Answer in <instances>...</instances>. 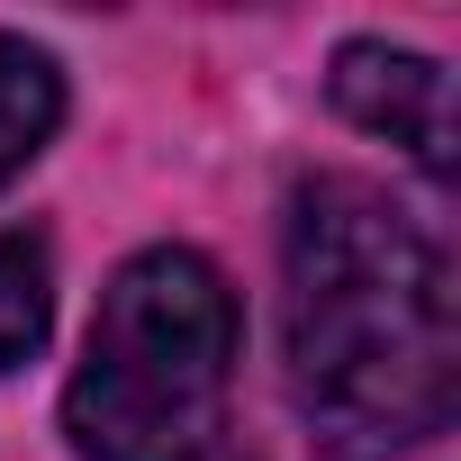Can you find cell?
<instances>
[{
    "mask_svg": "<svg viewBox=\"0 0 461 461\" xmlns=\"http://www.w3.org/2000/svg\"><path fill=\"white\" fill-rule=\"evenodd\" d=\"M236 371V290L190 245H145L100 290L64 434L82 461H199Z\"/></svg>",
    "mask_w": 461,
    "mask_h": 461,
    "instance_id": "7a4b0ae2",
    "label": "cell"
},
{
    "mask_svg": "<svg viewBox=\"0 0 461 461\" xmlns=\"http://www.w3.org/2000/svg\"><path fill=\"white\" fill-rule=\"evenodd\" d=\"M281 353L335 461H398L452 425L461 326L434 236L371 181L317 172L281 226Z\"/></svg>",
    "mask_w": 461,
    "mask_h": 461,
    "instance_id": "6da1fadb",
    "label": "cell"
},
{
    "mask_svg": "<svg viewBox=\"0 0 461 461\" xmlns=\"http://www.w3.org/2000/svg\"><path fill=\"white\" fill-rule=\"evenodd\" d=\"M46 326H55V263L28 226H0V380L46 353Z\"/></svg>",
    "mask_w": 461,
    "mask_h": 461,
    "instance_id": "5b68a950",
    "label": "cell"
},
{
    "mask_svg": "<svg viewBox=\"0 0 461 461\" xmlns=\"http://www.w3.org/2000/svg\"><path fill=\"white\" fill-rule=\"evenodd\" d=\"M335 109H344L362 136L398 145L425 181H452V163H461V127H452V73H443L434 55L389 46V37H353V46H335Z\"/></svg>",
    "mask_w": 461,
    "mask_h": 461,
    "instance_id": "3957f363",
    "label": "cell"
},
{
    "mask_svg": "<svg viewBox=\"0 0 461 461\" xmlns=\"http://www.w3.org/2000/svg\"><path fill=\"white\" fill-rule=\"evenodd\" d=\"M64 127V73L46 46L28 37H0V190H10Z\"/></svg>",
    "mask_w": 461,
    "mask_h": 461,
    "instance_id": "277c9868",
    "label": "cell"
}]
</instances>
